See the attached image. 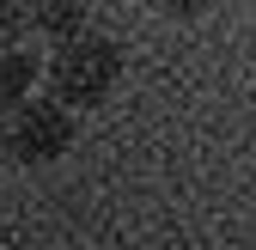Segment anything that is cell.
Instances as JSON below:
<instances>
[{"mask_svg": "<svg viewBox=\"0 0 256 250\" xmlns=\"http://www.w3.org/2000/svg\"><path fill=\"white\" fill-rule=\"evenodd\" d=\"M122 68H128L122 43L110 37V30H98V24H86V30H74L68 43L43 49V86L55 92L61 104H74L80 116L98 110V104H110L122 92Z\"/></svg>", "mask_w": 256, "mask_h": 250, "instance_id": "obj_1", "label": "cell"}, {"mask_svg": "<svg viewBox=\"0 0 256 250\" xmlns=\"http://www.w3.org/2000/svg\"><path fill=\"white\" fill-rule=\"evenodd\" d=\"M74 140H80V110L61 104L49 86H37L0 116V165L6 171H49L74 152Z\"/></svg>", "mask_w": 256, "mask_h": 250, "instance_id": "obj_2", "label": "cell"}, {"mask_svg": "<svg viewBox=\"0 0 256 250\" xmlns=\"http://www.w3.org/2000/svg\"><path fill=\"white\" fill-rule=\"evenodd\" d=\"M92 6H98V0H30V43L37 49L68 43L74 30L92 24Z\"/></svg>", "mask_w": 256, "mask_h": 250, "instance_id": "obj_3", "label": "cell"}, {"mask_svg": "<svg viewBox=\"0 0 256 250\" xmlns=\"http://www.w3.org/2000/svg\"><path fill=\"white\" fill-rule=\"evenodd\" d=\"M43 86V49L37 43H0V116H6L18 98H30V92Z\"/></svg>", "mask_w": 256, "mask_h": 250, "instance_id": "obj_4", "label": "cell"}, {"mask_svg": "<svg viewBox=\"0 0 256 250\" xmlns=\"http://www.w3.org/2000/svg\"><path fill=\"white\" fill-rule=\"evenodd\" d=\"M30 37V0H0V43Z\"/></svg>", "mask_w": 256, "mask_h": 250, "instance_id": "obj_5", "label": "cell"}, {"mask_svg": "<svg viewBox=\"0 0 256 250\" xmlns=\"http://www.w3.org/2000/svg\"><path fill=\"white\" fill-rule=\"evenodd\" d=\"M146 6H152L158 18H171V24H196V18L214 12V0H146Z\"/></svg>", "mask_w": 256, "mask_h": 250, "instance_id": "obj_6", "label": "cell"}, {"mask_svg": "<svg viewBox=\"0 0 256 250\" xmlns=\"http://www.w3.org/2000/svg\"><path fill=\"white\" fill-rule=\"evenodd\" d=\"M98 6H104V0H98Z\"/></svg>", "mask_w": 256, "mask_h": 250, "instance_id": "obj_7", "label": "cell"}]
</instances>
